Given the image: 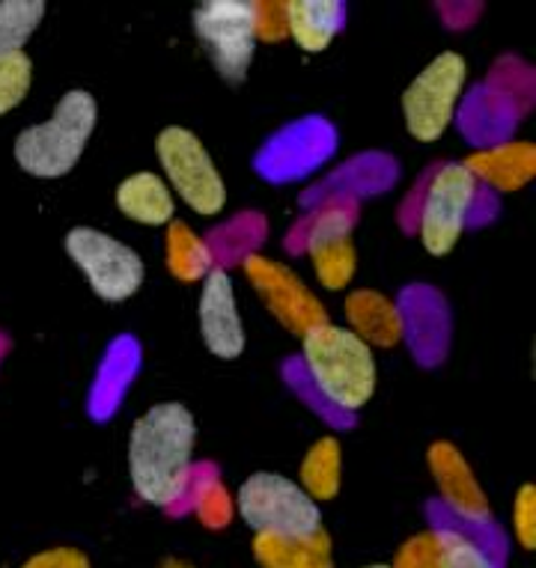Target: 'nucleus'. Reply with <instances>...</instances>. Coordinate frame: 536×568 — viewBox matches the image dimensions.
<instances>
[{
  "instance_id": "nucleus-1",
  "label": "nucleus",
  "mask_w": 536,
  "mask_h": 568,
  "mask_svg": "<svg viewBox=\"0 0 536 568\" xmlns=\"http://www.w3.org/2000/svg\"><path fill=\"white\" fill-rule=\"evenodd\" d=\"M194 438V417L179 402H161L134 423L129 438V470L134 491L146 504L170 506L185 494Z\"/></svg>"
},
{
  "instance_id": "nucleus-2",
  "label": "nucleus",
  "mask_w": 536,
  "mask_h": 568,
  "mask_svg": "<svg viewBox=\"0 0 536 568\" xmlns=\"http://www.w3.org/2000/svg\"><path fill=\"white\" fill-rule=\"evenodd\" d=\"M307 373L337 408H364L376 393V357L348 327L320 325L302 336Z\"/></svg>"
},
{
  "instance_id": "nucleus-3",
  "label": "nucleus",
  "mask_w": 536,
  "mask_h": 568,
  "mask_svg": "<svg viewBox=\"0 0 536 568\" xmlns=\"http://www.w3.org/2000/svg\"><path fill=\"white\" fill-rule=\"evenodd\" d=\"M93 129L95 99L87 90H72L60 99L51 120L21 131L16 140V161L33 176H67L84 155Z\"/></svg>"
},
{
  "instance_id": "nucleus-4",
  "label": "nucleus",
  "mask_w": 536,
  "mask_h": 568,
  "mask_svg": "<svg viewBox=\"0 0 536 568\" xmlns=\"http://www.w3.org/2000/svg\"><path fill=\"white\" fill-rule=\"evenodd\" d=\"M239 515L256 532L274 536H313L322 530L316 500L304 488L277 474H254L239 488Z\"/></svg>"
},
{
  "instance_id": "nucleus-5",
  "label": "nucleus",
  "mask_w": 536,
  "mask_h": 568,
  "mask_svg": "<svg viewBox=\"0 0 536 568\" xmlns=\"http://www.w3.org/2000/svg\"><path fill=\"white\" fill-rule=\"evenodd\" d=\"M194 33L212 57L218 75L242 84L254 63L256 28L251 0H206L194 10Z\"/></svg>"
},
{
  "instance_id": "nucleus-6",
  "label": "nucleus",
  "mask_w": 536,
  "mask_h": 568,
  "mask_svg": "<svg viewBox=\"0 0 536 568\" xmlns=\"http://www.w3.org/2000/svg\"><path fill=\"white\" fill-rule=\"evenodd\" d=\"M465 78H468V65L456 51L438 54L414 78L403 93L405 125L412 131V138L424 143L442 138L465 90Z\"/></svg>"
},
{
  "instance_id": "nucleus-7",
  "label": "nucleus",
  "mask_w": 536,
  "mask_h": 568,
  "mask_svg": "<svg viewBox=\"0 0 536 568\" xmlns=\"http://www.w3.org/2000/svg\"><path fill=\"white\" fill-rule=\"evenodd\" d=\"M161 168L168 173L170 185L179 196L200 212V215H218L226 203L224 179L203 150V143L189 129H164L159 138Z\"/></svg>"
},
{
  "instance_id": "nucleus-8",
  "label": "nucleus",
  "mask_w": 536,
  "mask_h": 568,
  "mask_svg": "<svg viewBox=\"0 0 536 568\" xmlns=\"http://www.w3.org/2000/svg\"><path fill=\"white\" fill-rule=\"evenodd\" d=\"M67 251L78 268L84 271L99 298L117 304L141 290V256L108 233H99L93 226H75L67 235Z\"/></svg>"
},
{
  "instance_id": "nucleus-9",
  "label": "nucleus",
  "mask_w": 536,
  "mask_h": 568,
  "mask_svg": "<svg viewBox=\"0 0 536 568\" xmlns=\"http://www.w3.org/2000/svg\"><path fill=\"white\" fill-rule=\"evenodd\" d=\"M474 200L477 182L462 164H447L435 173L421 212V242L433 256H444L456 247Z\"/></svg>"
},
{
  "instance_id": "nucleus-10",
  "label": "nucleus",
  "mask_w": 536,
  "mask_h": 568,
  "mask_svg": "<svg viewBox=\"0 0 536 568\" xmlns=\"http://www.w3.org/2000/svg\"><path fill=\"white\" fill-rule=\"evenodd\" d=\"M245 274L265 301V307L290 334L307 336L313 327L328 325V313L320 304L302 280L295 277L281 262L265 260V256H245Z\"/></svg>"
},
{
  "instance_id": "nucleus-11",
  "label": "nucleus",
  "mask_w": 536,
  "mask_h": 568,
  "mask_svg": "<svg viewBox=\"0 0 536 568\" xmlns=\"http://www.w3.org/2000/svg\"><path fill=\"white\" fill-rule=\"evenodd\" d=\"M200 334L203 343L215 357L235 361L245 352V327L235 307L233 280L224 268H212L203 277V295H200Z\"/></svg>"
},
{
  "instance_id": "nucleus-12",
  "label": "nucleus",
  "mask_w": 536,
  "mask_h": 568,
  "mask_svg": "<svg viewBox=\"0 0 536 568\" xmlns=\"http://www.w3.org/2000/svg\"><path fill=\"white\" fill-rule=\"evenodd\" d=\"M307 253H311L316 277L322 286L331 292L343 290L355 277V244H352V215L331 209L316 221L307 239Z\"/></svg>"
},
{
  "instance_id": "nucleus-13",
  "label": "nucleus",
  "mask_w": 536,
  "mask_h": 568,
  "mask_svg": "<svg viewBox=\"0 0 536 568\" xmlns=\"http://www.w3.org/2000/svg\"><path fill=\"white\" fill-rule=\"evenodd\" d=\"M331 150H334V131L328 129V122L307 120L302 125H292L269 143V150L260 155V170L269 179L307 173Z\"/></svg>"
},
{
  "instance_id": "nucleus-14",
  "label": "nucleus",
  "mask_w": 536,
  "mask_h": 568,
  "mask_svg": "<svg viewBox=\"0 0 536 568\" xmlns=\"http://www.w3.org/2000/svg\"><path fill=\"white\" fill-rule=\"evenodd\" d=\"M429 467H433L442 500L453 513L465 521H489V500H486L481 483L471 474L468 462L459 456V449L447 440H438L429 447Z\"/></svg>"
},
{
  "instance_id": "nucleus-15",
  "label": "nucleus",
  "mask_w": 536,
  "mask_h": 568,
  "mask_svg": "<svg viewBox=\"0 0 536 568\" xmlns=\"http://www.w3.org/2000/svg\"><path fill=\"white\" fill-rule=\"evenodd\" d=\"M462 168L468 170L474 182H486L495 191H518L534 179L536 150L527 140H513V143H500L492 150L474 152Z\"/></svg>"
},
{
  "instance_id": "nucleus-16",
  "label": "nucleus",
  "mask_w": 536,
  "mask_h": 568,
  "mask_svg": "<svg viewBox=\"0 0 536 568\" xmlns=\"http://www.w3.org/2000/svg\"><path fill=\"white\" fill-rule=\"evenodd\" d=\"M286 30L304 51H325L346 24V3L340 0H290Z\"/></svg>"
},
{
  "instance_id": "nucleus-17",
  "label": "nucleus",
  "mask_w": 536,
  "mask_h": 568,
  "mask_svg": "<svg viewBox=\"0 0 536 568\" xmlns=\"http://www.w3.org/2000/svg\"><path fill=\"white\" fill-rule=\"evenodd\" d=\"M254 557L263 568H334L331 566V539L325 530H316L313 536L256 532Z\"/></svg>"
},
{
  "instance_id": "nucleus-18",
  "label": "nucleus",
  "mask_w": 536,
  "mask_h": 568,
  "mask_svg": "<svg viewBox=\"0 0 536 568\" xmlns=\"http://www.w3.org/2000/svg\"><path fill=\"white\" fill-rule=\"evenodd\" d=\"M346 316L352 325V334L361 336L364 343L394 348L405 334V322L400 310L378 292L361 290L352 292L346 301Z\"/></svg>"
},
{
  "instance_id": "nucleus-19",
  "label": "nucleus",
  "mask_w": 536,
  "mask_h": 568,
  "mask_svg": "<svg viewBox=\"0 0 536 568\" xmlns=\"http://www.w3.org/2000/svg\"><path fill=\"white\" fill-rule=\"evenodd\" d=\"M117 205L138 224H168L173 217V196L155 173H138L117 187Z\"/></svg>"
},
{
  "instance_id": "nucleus-20",
  "label": "nucleus",
  "mask_w": 536,
  "mask_h": 568,
  "mask_svg": "<svg viewBox=\"0 0 536 568\" xmlns=\"http://www.w3.org/2000/svg\"><path fill=\"white\" fill-rule=\"evenodd\" d=\"M168 268L182 283L203 280L212 271V251L182 221H173L168 230Z\"/></svg>"
},
{
  "instance_id": "nucleus-21",
  "label": "nucleus",
  "mask_w": 536,
  "mask_h": 568,
  "mask_svg": "<svg viewBox=\"0 0 536 568\" xmlns=\"http://www.w3.org/2000/svg\"><path fill=\"white\" fill-rule=\"evenodd\" d=\"M304 494L311 500H331L340 488V444L334 438H322L311 447L302 462Z\"/></svg>"
},
{
  "instance_id": "nucleus-22",
  "label": "nucleus",
  "mask_w": 536,
  "mask_h": 568,
  "mask_svg": "<svg viewBox=\"0 0 536 568\" xmlns=\"http://www.w3.org/2000/svg\"><path fill=\"white\" fill-rule=\"evenodd\" d=\"M45 16L42 0H3L0 3V57L24 48Z\"/></svg>"
},
{
  "instance_id": "nucleus-23",
  "label": "nucleus",
  "mask_w": 536,
  "mask_h": 568,
  "mask_svg": "<svg viewBox=\"0 0 536 568\" xmlns=\"http://www.w3.org/2000/svg\"><path fill=\"white\" fill-rule=\"evenodd\" d=\"M30 75H33V65L24 51L0 57V116L24 102L30 90Z\"/></svg>"
},
{
  "instance_id": "nucleus-24",
  "label": "nucleus",
  "mask_w": 536,
  "mask_h": 568,
  "mask_svg": "<svg viewBox=\"0 0 536 568\" xmlns=\"http://www.w3.org/2000/svg\"><path fill=\"white\" fill-rule=\"evenodd\" d=\"M442 557H438V568H498L489 559V554L474 545L468 536L459 532L442 530Z\"/></svg>"
},
{
  "instance_id": "nucleus-25",
  "label": "nucleus",
  "mask_w": 536,
  "mask_h": 568,
  "mask_svg": "<svg viewBox=\"0 0 536 568\" xmlns=\"http://www.w3.org/2000/svg\"><path fill=\"white\" fill-rule=\"evenodd\" d=\"M438 557H442V536L421 532L405 541L391 568H438Z\"/></svg>"
},
{
  "instance_id": "nucleus-26",
  "label": "nucleus",
  "mask_w": 536,
  "mask_h": 568,
  "mask_svg": "<svg viewBox=\"0 0 536 568\" xmlns=\"http://www.w3.org/2000/svg\"><path fill=\"white\" fill-rule=\"evenodd\" d=\"M254 28L256 39L263 42H281L290 37L286 30V7L281 0H265V3H254Z\"/></svg>"
},
{
  "instance_id": "nucleus-27",
  "label": "nucleus",
  "mask_w": 536,
  "mask_h": 568,
  "mask_svg": "<svg viewBox=\"0 0 536 568\" xmlns=\"http://www.w3.org/2000/svg\"><path fill=\"white\" fill-rule=\"evenodd\" d=\"M513 527L522 541V548L534 550L536 545V488L534 485H522V491L513 506Z\"/></svg>"
},
{
  "instance_id": "nucleus-28",
  "label": "nucleus",
  "mask_w": 536,
  "mask_h": 568,
  "mask_svg": "<svg viewBox=\"0 0 536 568\" xmlns=\"http://www.w3.org/2000/svg\"><path fill=\"white\" fill-rule=\"evenodd\" d=\"M21 568H90V559L75 548H54L45 554H37Z\"/></svg>"
},
{
  "instance_id": "nucleus-29",
  "label": "nucleus",
  "mask_w": 536,
  "mask_h": 568,
  "mask_svg": "<svg viewBox=\"0 0 536 568\" xmlns=\"http://www.w3.org/2000/svg\"><path fill=\"white\" fill-rule=\"evenodd\" d=\"M200 513H203V521L209 527H221V524L230 521V500H226V494L212 485L206 494H203V506H200Z\"/></svg>"
},
{
  "instance_id": "nucleus-30",
  "label": "nucleus",
  "mask_w": 536,
  "mask_h": 568,
  "mask_svg": "<svg viewBox=\"0 0 536 568\" xmlns=\"http://www.w3.org/2000/svg\"><path fill=\"white\" fill-rule=\"evenodd\" d=\"M161 568H191V566H185V562H179V559H168V562H164V566Z\"/></svg>"
},
{
  "instance_id": "nucleus-31",
  "label": "nucleus",
  "mask_w": 536,
  "mask_h": 568,
  "mask_svg": "<svg viewBox=\"0 0 536 568\" xmlns=\"http://www.w3.org/2000/svg\"><path fill=\"white\" fill-rule=\"evenodd\" d=\"M3 348H7V339H3V336H0V354H3Z\"/></svg>"
},
{
  "instance_id": "nucleus-32",
  "label": "nucleus",
  "mask_w": 536,
  "mask_h": 568,
  "mask_svg": "<svg viewBox=\"0 0 536 568\" xmlns=\"http://www.w3.org/2000/svg\"><path fill=\"white\" fill-rule=\"evenodd\" d=\"M367 568H391V566H367Z\"/></svg>"
}]
</instances>
